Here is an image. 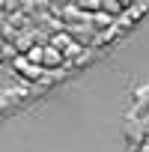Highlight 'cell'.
<instances>
[{
    "label": "cell",
    "instance_id": "6da1fadb",
    "mask_svg": "<svg viewBox=\"0 0 149 152\" xmlns=\"http://www.w3.org/2000/svg\"><path fill=\"white\" fill-rule=\"evenodd\" d=\"M51 45H54L63 57H78V54H84V48L74 42L69 33H54V36H51Z\"/></svg>",
    "mask_w": 149,
    "mask_h": 152
},
{
    "label": "cell",
    "instance_id": "7a4b0ae2",
    "mask_svg": "<svg viewBox=\"0 0 149 152\" xmlns=\"http://www.w3.org/2000/svg\"><path fill=\"white\" fill-rule=\"evenodd\" d=\"M12 66H15V72H21V75H24L27 81H36L39 75H42V69H39V66H33V63H30V60H27L24 54H15Z\"/></svg>",
    "mask_w": 149,
    "mask_h": 152
},
{
    "label": "cell",
    "instance_id": "3957f363",
    "mask_svg": "<svg viewBox=\"0 0 149 152\" xmlns=\"http://www.w3.org/2000/svg\"><path fill=\"white\" fill-rule=\"evenodd\" d=\"M63 63H66V57H63V54H60V51L48 42V45H45V60H42V69H60Z\"/></svg>",
    "mask_w": 149,
    "mask_h": 152
},
{
    "label": "cell",
    "instance_id": "277c9868",
    "mask_svg": "<svg viewBox=\"0 0 149 152\" xmlns=\"http://www.w3.org/2000/svg\"><path fill=\"white\" fill-rule=\"evenodd\" d=\"M24 57H27L33 66H39V69H42V60H45V45H30Z\"/></svg>",
    "mask_w": 149,
    "mask_h": 152
},
{
    "label": "cell",
    "instance_id": "5b68a950",
    "mask_svg": "<svg viewBox=\"0 0 149 152\" xmlns=\"http://www.w3.org/2000/svg\"><path fill=\"white\" fill-rule=\"evenodd\" d=\"M102 12H107L110 18L113 15H122L125 12V3H113V0H107V3H102Z\"/></svg>",
    "mask_w": 149,
    "mask_h": 152
},
{
    "label": "cell",
    "instance_id": "8992f818",
    "mask_svg": "<svg viewBox=\"0 0 149 152\" xmlns=\"http://www.w3.org/2000/svg\"><path fill=\"white\" fill-rule=\"evenodd\" d=\"M0 63H3V51H0Z\"/></svg>",
    "mask_w": 149,
    "mask_h": 152
}]
</instances>
